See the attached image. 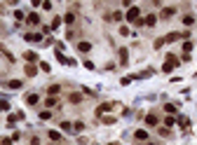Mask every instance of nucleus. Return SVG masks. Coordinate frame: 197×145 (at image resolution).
<instances>
[{"label":"nucleus","instance_id":"1","mask_svg":"<svg viewBox=\"0 0 197 145\" xmlns=\"http://www.w3.org/2000/svg\"><path fill=\"white\" fill-rule=\"evenodd\" d=\"M174 66H178V58L174 56V54H169L167 61H164V66H162V70H164V73H171V70H174Z\"/></svg>","mask_w":197,"mask_h":145},{"label":"nucleus","instance_id":"2","mask_svg":"<svg viewBox=\"0 0 197 145\" xmlns=\"http://www.w3.org/2000/svg\"><path fill=\"white\" fill-rule=\"evenodd\" d=\"M138 14H141V12H138V7H129V9H127V14H125V19H127V21H136V19H138Z\"/></svg>","mask_w":197,"mask_h":145},{"label":"nucleus","instance_id":"3","mask_svg":"<svg viewBox=\"0 0 197 145\" xmlns=\"http://www.w3.org/2000/svg\"><path fill=\"white\" fill-rule=\"evenodd\" d=\"M24 40H26V42H40V40H42V35H40V33H26V35H24Z\"/></svg>","mask_w":197,"mask_h":145},{"label":"nucleus","instance_id":"4","mask_svg":"<svg viewBox=\"0 0 197 145\" xmlns=\"http://www.w3.org/2000/svg\"><path fill=\"white\" fill-rule=\"evenodd\" d=\"M171 14H176V7H164L160 17H162V19H171Z\"/></svg>","mask_w":197,"mask_h":145},{"label":"nucleus","instance_id":"5","mask_svg":"<svg viewBox=\"0 0 197 145\" xmlns=\"http://www.w3.org/2000/svg\"><path fill=\"white\" fill-rule=\"evenodd\" d=\"M26 21H28V24H31V26H38V24H40V17H38V14H35V12H31V14H28V17H26Z\"/></svg>","mask_w":197,"mask_h":145},{"label":"nucleus","instance_id":"6","mask_svg":"<svg viewBox=\"0 0 197 145\" xmlns=\"http://www.w3.org/2000/svg\"><path fill=\"white\" fill-rule=\"evenodd\" d=\"M181 38H183V33H176V30H174V33H169L164 40H167V42H176V40H181Z\"/></svg>","mask_w":197,"mask_h":145},{"label":"nucleus","instance_id":"7","mask_svg":"<svg viewBox=\"0 0 197 145\" xmlns=\"http://www.w3.org/2000/svg\"><path fill=\"white\" fill-rule=\"evenodd\" d=\"M110 108H113V103H101V105H98V110H96V115H103V113H108Z\"/></svg>","mask_w":197,"mask_h":145},{"label":"nucleus","instance_id":"8","mask_svg":"<svg viewBox=\"0 0 197 145\" xmlns=\"http://www.w3.org/2000/svg\"><path fill=\"white\" fill-rule=\"evenodd\" d=\"M157 122H160L157 115H148V117H146V124H148V126H157Z\"/></svg>","mask_w":197,"mask_h":145},{"label":"nucleus","instance_id":"9","mask_svg":"<svg viewBox=\"0 0 197 145\" xmlns=\"http://www.w3.org/2000/svg\"><path fill=\"white\" fill-rule=\"evenodd\" d=\"M38 101H40V98H38V94H28V96H26V103H28V105H35Z\"/></svg>","mask_w":197,"mask_h":145},{"label":"nucleus","instance_id":"10","mask_svg":"<svg viewBox=\"0 0 197 145\" xmlns=\"http://www.w3.org/2000/svg\"><path fill=\"white\" fill-rule=\"evenodd\" d=\"M24 58H26L28 63H33V61H38V54H35V52H26V54H24Z\"/></svg>","mask_w":197,"mask_h":145},{"label":"nucleus","instance_id":"11","mask_svg":"<svg viewBox=\"0 0 197 145\" xmlns=\"http://www.w3.org/2000/svg\"><path fill=\"white\" fill-rule=\"evenodd\" d=\"M35 73H38V68H35V66H31V63H28V66H26V75H28V77H33V75H35Z\"/></svg>","mask_w":197,"mask_h":145},{"label":"nucleus","instance_id":"12","mask_svg":"<svg viewBox=\"0 0 197 145\" xmlns=\"http://www.w3.org/2000/svg\"><path fill=\"white\" fill-rule=\"evenodd\" d=\"M47 91H49V96H56V94L61 91V87H59V84H52V87L47 89Z\"/></svg>","mask_w":197,"mask_h":145},{"label":"nucleus","instance_id":"13","mask_svg":"<svg viewBox=\"0 0 197 145\" xmlns=\"http://www.w3.org/2000/svg\"><path fill=\"white\" fill-rule=\"evenodd\" d=\"M183 24H185V26H193V24H195V17H193V14L183 17Z\"/></svg>","mask_w":197,"mask_h":145},{"label":"nucleus","instance_id":"14","mask_svg":"<svg viewBox=\"0 0 197 145\" xmlns=\"http://www.w3.org/2000/svg\"><path fill=\"white\" fill-rule=\"evenodd\" d=\"M77 49H80V52H89V49H92V45H89V42H80V45H77Z\"/></svg>","mask_w":197,"mask_h":145},{"label":"nucleus","instance_id":"15","mask_svg":"<svg viewBox=\"0 0 197 145\" xmlns=\"http://www.w3.org/2000/svg\"><path fill=\"white\" fill-rule=\"evenodd\" d=\"M146 138H148V131H143V129L136 131V141H146Z\"/></svg>","mask_w":197,"mask_h":145},{"label":"nucleus","instance_id":"16","mask_svg":"<svg viewBox=\"0 0 197 145\" xmlns=\"http://www.w3.org/2000/svg\"><path fill=\"white\" fill-rule=\"evenodd\" d=\"M7 87H9V89H19V87H21V82H19V80H9Z\"/></svg>","mask_w":197,"mask_h":145},{"label":"nucleus","instance_id":"17","mask_svg":"<svg viewBox=\"0 0 197 145\" xmlns=\"http://www.w3.org/2000/svg\"><path fill=\"white\" fill-rule=\"evenodd\" d=\"M155 21H157V19H155V14H148V19H146V26H155Z\"/></svg>","mask_w":197,"mask_h":145},{"label":"nucleus","instance_id":"18","mask_svg":"<svg viewBox=\"0 0 197 145\" xmlns=\"http://www.w3.org/2000/svg\"><path fill=\"white\" fill-rule=\"evenodd\" d=\"M73 131H77V133L85 131V124H82V122H75V124H73Z\"/></svg>","mask_w":197,"mask_h":145},{"label":"nucleus","instance_id":"19","mask_svg":"<svg viewBox=\"0 0 197 145\" xmlns=\"http://www.w3.org/2000/svg\"><path fill=\"white\" fill-rule=\"evenodd\" d=\"M64 21H66V24H73V21H75V14H73V12H68V14L64 17Z\"/></svg>","mask_w":197,"mask_h":145},{"label":"nucleus","instance_id":"20","mask_svg":"<svg viewBox=\"0 0 197 145\" xmlns=\"http://www.w3.org/2000/svg\"><path fill=\"white\" fill-rule=\"evenodd\" d=\"M61 129L68 133V131H73V124H70V122H61Z\"/></svg>","mask_w":197,"mask_h":145},{"label":"nucleus","instance_id":"21","mask_svg":"<svg viewBox=\"0 0 197 145\" xmlns=\"http://www.w3.org/2000/svg\"><path fill=\"white\" fill-rule=\"evenodd\" d=\"M40 70H45V73H52V66H49V63H45V61H42V63H40Z\"/></svg>","mask_w":197,"mask_h":145},{"label":"nucleus","instance_id":"22","mask_svg":"<svg viewBox=\"0 0 197 145\" xmlns=\"http://www.w3.org/2000/svg\"><path fill=\"white\" fill-rule=\"evenodd\" d=\"M80 101H82L80 94H70V103H80Z\"/></svg>","mask_w":197,"mask_h":145},{"label":"nucleus","instance_id":"23","mask_svg":"<svg viewBox=\"0 0 197 145\" xmlns=\"http://www.w3.org/2000/svg\"><path fill=\"white\" fill-rule=\"evenodd\" d=\"M164 110H167L169 115H174V113H176V105H171V103H167V105H164Z\"/></svg>","mask_w":197,"mask_h":145},{"label":"nucleus","instance_id":"24","mask_svg":"<svg viewBox=\"0 0 197 145\" xmlns=\"http://www.w3.org/2000/svg\"><path fill=\"white\" fill-rule=\"evenodd\" d=\"M164 42H167V40H164V38H157V40H155V49H160V47H162Z\"/></svg>","mask_w":197,"mask_h":145},{"label":"nucleus","instance_id":"25","mask_svg":"<svg viewBox=\"0 0 197 145\" xmlns=\"http://www.w3.org/2000/svg\"><path fill=\"white\" fill-rule=\"evenodd\" d=\"M120 61L127 63V49H120Z\"/></svg>","mask_w":197,"mask_h":145},{"label":"nucleus","instance_id":"26","mask_svg":"<svg viewBox=\"0 0 197 145\" xmlns=\"http://www.w3.org/2000/svg\"><path fill=\"white\" fill-rule=\"evenodd\" d=\"M49 117H52L49 110H42V113H40V119H49Z\"/></svg>","mask_w":197,"mask_h":145},{"label":"nucleus","instance_id":"27","mask_svg":"<svg viewBox=\"0 0 197 145\" xmlns=\"http://www.w3.org/2000/svg\"><path fill=\"white\" fill-rule=\"evenodd\" d=\"M110 19H115V21H120V19H125V17H122V12H113V17H110Z\"/></svg>","mask_w":197,"mask_h":145},{"label":"nucleus","instance_id":"28","mask_svg":"<svg viewBox=\"0 0 197 145\" xmlns=\"http://www.w3.org/2000/svg\"><path fill=\"white\" fill-rule=\"evenodd\" d=\"M54 105H56V98H54V96H52V98H47V108H54Z\"/></svg>","mask_w":197,"mask_h":145},{"label":"nucleus","instance_id":"29","mask_svg":"<svg viewBox=\"0 0 197 145\" xmlns=\"http://www.w3.org/2000/svg\"><path fill=\"white\" fill-rule=\"evenodd\" d=\"M178 124H181V126H183V129H185V126H190V122H188V119H185V117H181V119H178Z\"/></svg>","mask_w":197,"mask_h":145},{"label":"nucleus","instance_id":"30","mask_svg":"<svg viewBox=\"0 0 197 145\" xmlns=\"http://www.w3.org/2000/svg\"><path fill=\"white\" fill-rule=\"evenodd\" d=\"M59 26H61V19H59V17H56V19H54V21H52V28H59Z\"/></svg>","mask_w":197,"mask_h":145},{"label":"nucleus","instance_id":"31","mask_svg":"<svg viewBox=\"0 0 197 145\" xmlns=\"http://www.w3.org/2000/svg\"><path fill=\"white\" fill-rule=\"evenodd\" d=\"M49 138H52V141H59V138H61V136H59V133H56V131H49Z\"/></svg>","mask_w":197,"mask_h":145},{"label":"nucleus","instance_id":"32","mask_svg":"<svg viewBox=\"0 0 197 145\" xmlns=\"http://www.w3.org/2000/svg\"><path fill=\"white\" fill-rule=\"evenodd\" d=\"M120 35H129V28L127 26H120Z\"/></svg>","mask_w":197,"mask_h":145},{"label":"nucleus","instance_id":"33","mask_svg":"<svg viewBox=\"0 0 197 145\" xmlns=\"http://www.w3.org/2000/svg\"><path fill=\"white\" fill-rule=\"evenodd\" d=\"M0 145H12V138H0Z\"/></svg>","mask_w":197,"mask_h":145},{"label":"nucleus","instance_id":"34","mask_svg":"<svg viewBox=\"0 0 197 145\" xmlns=\"http://www.w3.org/2000/svg\"><path fill=\"white\" fill-rule=\"evenodd\" d=\"M7 108H9V105H7L5 101H0V110H7Z\"/></svg>","mask_w":197,"mask_h":145},{"label":"nucleus","instance_id":"35","mask_svg":"<svg viewBox=\"0 0 197 145\" xmlns=\"http://www.w3.org/2000/svg\"><path fill=\"white\" fill-rule=\"evenodd\" d=\"M122 5H125V7H131V0H122Z\"/></svg>","mask_w":197,"mask_h":145},{"label":"nucleus","instance_id":"36","mask_svg":"<svg viewBox=\"0 0 197 145\" xmlns=\"http://www.w3.org/2000/svg\"><path fill=\"white\" fill-rule=\"evenodd\" d=\"M150 145H155V143H150Z\"/></svg>","mask_w":197,"mask_h":145},{"label":"nucleus","instance_id":"37","mask_svg":"<svg viewBox=\"0 0 197 145\" xmlns=\"http://www.w3.org/2000/svg\"><path fill=\"white\" fill-rule=\"evenodd\" d=\"M113 145H117V143H113Z\"/></svg>","mask_w":197,"mask_h":145}]
</instances>
